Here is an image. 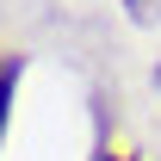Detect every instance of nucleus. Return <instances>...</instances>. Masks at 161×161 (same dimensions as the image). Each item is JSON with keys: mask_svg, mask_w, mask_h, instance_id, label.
<instances>
[{"mask_svg": "<svg viewBox=\"0 0 161 161\" xmlns=\"http://www.w3.org/2000/svg\"><path fill=\"white\" fill-rule=\"evenodd\" d=\"M99 161H130V155H118V149H99Z\"/></svg>", "mask_w": 161, "mask_h": 161, "instance_id": "obj_2", "label": "nucleus"}, {"mask_svg": "<svg viewBox=\"0 0 161 161\" xmlns=\"http://www.w3.org/2000/svg\"><path fill=\"white\" fill-rule=\"evenodd\" d=\"M13 87H19V56H0V136H6V112H13Z\"/></svg>", "mask_w": 161, "mask_h": 161, "instance_id": "obj_1", "label": "nucleus"}]
</instances>
